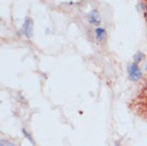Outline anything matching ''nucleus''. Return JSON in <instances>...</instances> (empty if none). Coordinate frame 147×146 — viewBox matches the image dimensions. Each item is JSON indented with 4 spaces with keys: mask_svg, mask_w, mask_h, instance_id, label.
Here are the masks:
<instances>
[{
    "mask_svg": "<svg viewBox=\"0 0 147 146\" xmlns=\"http://www.w3.org/2000/svg\"><path fill=\"white\" fill-rule=\"evenodd\" d=\"M127 73H128L129 79L133 81V82H136V81H139L142 78V70L140 68V66L134 62H131L128 64Z\"/></svg>",
    "mask_w": 147,
    "mask_h": 146,
    "instance_id": "obj_1",
    "label": "nucleus"
},
{
    "mask_svg": "<svg viewBox=\"0 0 147 146\" xmlns=\"http://www.w3.org/2000/svg\"><path fill=\"white\" fill-rule=\"evenodd\" d=\"M22 32L27 39H31L33 36L34 29H33V19L30 16H27L25 18V22L22 24Z\"/></svg>",
    "mask_w": 147,
    "mask_h": 146,
    "instance_id": "obj_2",
    "label": "nucleus"
},
{
    "mask_svg": "<svg viewBox=\"0 0 147 146\" xmlns=\"http://www.w3.org/2000/svg\"><path fill=\"white\" fill-rule=\"evenodd\" d=\"M88 20L92 26H95L96 28L99 27L100 22H101V16H100L98 10H92L88 12Z\"/></svg>",
    "mask_w": 147,
    "mask_h": 146,
    "instance_id": "obj_3",
    "label": "nucleus"
},
{
    "mask_svg": "<svg viewBox=\"0 0 147 146\" xmlns=\"http://www.w3.org/2000/svg\"><path fill=\"white\" fill-rule=\"evenodd\" d=\"M94 34H95V39L98 42H102L105 39H106V35H107V31L105 28H101V27H97L94 30Z\"/></svg>",
    "mask_w": 147,
    "mask_h": 146,
    "instance_id": "obj_4",
    "label": "nucleus"
},
{
    "mask_svg": "<svg viewBox=\"0 0 147 146\" xmlns=\"http://www.w3.org/2000/svg\"><path fill=\"white\" fill-rule=\"evenodd\" d=\"M143 59H144V53L142 51H138V52H136V55H133V62L139 64V63H141L143 61Z\"/></svg>",
    "mask_w": 147,
    "mask_h": 146,
    "instance_id": "obj_5",
    "label": "nucleus"
},
{
    "mask_svg": "<svg viewBox=\"0 0 147 146\" xmlns=\"http://www.w3.org/2000/svg\"><path fill=\"white\" fill-rule=\"evenodd\" d=\"M22 135H24V137H25L27 140H29V142L31 143L32 145H34V144H35V143H34L33 138H32V135H31V133L27 131L25 128H22Z\"/></svg>",
    "mask_w": 147,
    "mask_h": 146,
    "instance_id": "obj_6",
    "label": "nucleus"
},
{
    "mask_svg": "<svg viewBox=\"0 0 147 146\" xmlns=\"http://www.w3.org/2000/svg\"><path fill=\"white\" fill-rule=\"evenodd\" d=\"M0 146H16L13 142L7 141V140L1 139L0 140Z\"/></svg>",
    "mask_w": 147,
    "mask_h": 146,
    "instance_id": "obj_7",
    "label": "nucleus"
},
{
    "mask_svg": "<svg viewBox=\"0 0 147 146\" xmlns=\"http://www.w3.org/2000/svg\"><path fill=\"white\" fill-rule=\"evenodd\" d=\"M144 9H145V11L147 12V2H146V3H145V7H144Z\"/></svg>",
    "mask_w": 147,
    "mask_h": 146,
    "instance_id": "obj_8",
    "label": "nucleus"
},
{
    "mask_svg": "<svg viewBox=\"0 0 147 146\" xmlns=\"http://www.w3.org/2000/svg\"><path fill=\"white\" fill-rule=\"evenodd\" d=\"M145 70L147 72V63H146V65H145Z\"/></svg>",
    "mask_w": 147,
    "mask_h": 146,
    "instance_id": "obj_9",
    "label": "nucleus"
}]
</instances>
